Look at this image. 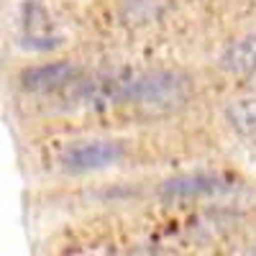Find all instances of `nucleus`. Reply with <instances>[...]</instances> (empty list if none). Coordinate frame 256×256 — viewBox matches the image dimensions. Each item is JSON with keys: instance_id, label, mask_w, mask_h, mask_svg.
<instances>
[{"instance_id": "f257e3e1", "label": "nucleus", "mask_w": 256, "mask_h": 256, "mask_svg": "<svg viewBox=\"0 0 256 256\" xmlns=\"http://www.w3.org/2000/svg\"><path fill=\"white\" fill-rule=\"evenodd\" d=\"M192 98V82L182 72H152L128 84V102L144 113H172L187 105Z\"/></svg>"}, {"instance_id": "f03ea898", "label": "nucleus", "mask_w": 256, "mask_h": 256, "mask_svg": "<svg viewBox=\"0 0 256 256\" xmlns=\"http://www.w3.org/2000/svg\"><path fill=\"white\" fill-rule=\"evenodd\" d=\"M126 156V146L120 141H80L72 144L62 156V166L67 172H95V169L113 166Z\"/></svg>"}, {"instance_id": "7ed1b4c3", "label": "nucleus", "mask_w": 256, "mask_h": 256, "mask_svg": "<svg viewBox=\"0 0 256 256\" xmlns=\"http://www.w3.org/2000/svg\"><path fill=\"white\" fill-rule=\"evenodd\" d=\"M82 70L72 62H52V64H38L20 72V88L28 92H56L70 88L77 82Z\"/></svg>"}, {"instance_id": "20e7f679", "label": "nucleus", "mask_w": 256, "mask_h": 256, "mask_svg": "<svg viewBox=\"0 0 256 256\" xmlns=\"http://www.w3.org/2000/svg\"><path fill=\"white\" fill-rule=\"evenodd\" d=\"M220 190V180L212 174H184V177H174L162 187V198L166 202L172 200H195V198H205L212 192Z\"/></svg>"}, {"instance_id": "39448f33", "label": "nucleus", "mask_w": 256, "mask_h": 256, "mask_svg": "<svg viewBox=\"0 0 256 256\" xmlns=\"http://www.w3.org/2000/svg\"><path fill=\"white\" fill-rule=\"evenodd\" d=\"M220 64H223L226 72L246 77V74L256 67V34L233 41V44L226 49Z\"/></svg>"}, {"instance_id": "423d86ee", "label": "nucleus", "mask_w": 256, "mask_h": 256, "mask_svg": "<svg viewBox=\"0 0 256 256\" xmlns=\"http://www.w3.org/2000/svg\"><path fill=\"white\" fill-rule=\"evenodd\" d=\"M226 118L233 126V131H238L244 136L256 134V95L233 100L226 108Z\"/></svg>"}, {"instance_id": "0eeeda50", "label": "nucleus", "mask_w": 256, "mask_h": 256, "mask_svg": "<svg viewBox=\"0 0 256 256\" xmlns=\"http://www.w3.org/2000/svg\"><path fill=\"white\" fill-rule=\"evenodd\" d=\"M246 88H248L251 92H256V67L246 74Z\"/></svg>"}]
</instances>
